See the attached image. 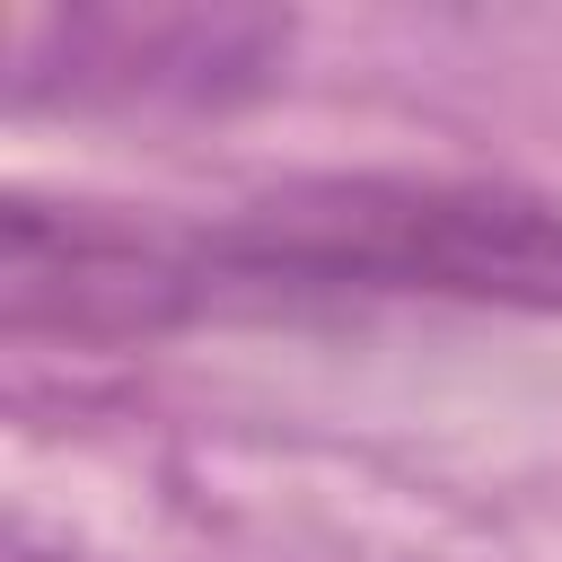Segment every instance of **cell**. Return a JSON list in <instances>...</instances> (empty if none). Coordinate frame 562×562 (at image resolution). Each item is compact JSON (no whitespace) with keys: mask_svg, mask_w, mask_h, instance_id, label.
Segmentation results:
<instances>
[{"mask_svg":"<svg viewBox=\"0 0 562 562\" xmlns=\"http://www.w3.org/2000/svg\"><path fill=\"white\" fill-rule=\"evenodd\" d=\"M211 307L202 228L123 202L9 193L0 211V325L9 342L140 351Z\"/></svg>","mask_w":562,"mask_h":562,"instance_id":"2","label":"cell"},{"mask_svg":"<svg viewBox=\"0 0 562 562\" xmlns=\"http://www.w3.org/2000/svg\"><path fill=\"white\" fill-rule=\"evenodd\" d=\"M290 18L272 9H26L9 26L18 105H237L290 61Z\"/></svg>","mask_w":562,"mask_h":562,"instance_id":"3","label":"cell"},{"mask_svg":"<svg viewBox=\"0 0 562 562\" xmlns=\"http://www.w3.org/2000/svg\"><path fill=\"white\" fill-rule=\"evenodd\" d=\"M228 299H474L562 307V202L457 176H325L202 228Z\"/></svg>","mask_w":562,"mask_h":562,"instance_id":"1","label":"cell"}]
</instances>
